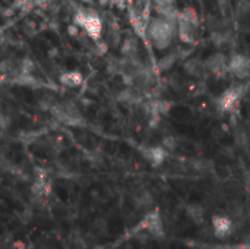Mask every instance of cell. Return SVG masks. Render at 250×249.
I'll return each mask as SVG.
<instances>
[{"mask_svg": "<svg viewBox=\"0 0 250 249\" xmlns=\"http://www.w3.org/2000/svg\"><path fill=\"white\" fill-rule=\"evenodd\" d=\"M176 32H177V23L163 16L157 15L151 18L148 22L146 37L157 50L168 48L176 37Z\"/></svg>", "mask_w": 250, "mask_h": 249, "instance_id": "1", "label": "cell"}, {"mask_svg": "<svg viewBox=\"0 0 250 249\" xmlns=\"http://www.w3.org/2000/svg\"><path fill=\"white\" fill-rule=\"evenodd\" d=\"M144 158L154 167H160L168 156V150L163 145H154V147H144L142 148Z\"/></svg>", "mask_w": 250, "mask_h": 249, "instance_id": "7", "label": "cell"}, {"mask_svg": "<svg viewBox=\"0 0 250 249\" xmlns=\"http://www.w3.org/2000/svg\"><path fill=\"white\" fill-rule=\"evenodd\" d=\"M207 70L217 78H224L230 73V59L224 53H215L205 60Z\"/></svg>", "mask_w": 250, "mask_h": 249, "instance_id": "5", "label": "cell"}, {"mask_svg": "<svg viewBox=\"0 0 250 249\" xmlns=\"http://www.w3.org/2000/svg\"><path fill=\"white\" fill-rule=\"evenodd\" d=\"M83 81L85 78L79 70H66L59 76V82L66 88H78L83 84Z\"/></svg>", "mask_w": 250, "mask_h": 249, "instance_id": "10", "label": "cell"}, {"mask_svg": "<svg viewBox=\"0 0 250 249\" xmlns=\"http://www.w3.org/2000/svg\"><path fill=\"white\" fill-rule=\"evenodd\" d=\"M31 1H32V4H34V6H40V4H42L45 0H31Z\"/></svg>", "mask_w": 250, "mask_h": 249, "instance_id": "14", "label": "cell"}, {"mask_svg": "<svg viewBox=\"0 0 250 249\" xmlns=\"http://www.w3.org/2000/svg\"><path fill=\"white\" fill-rule=\"evenodd\" d=\"M185 68H186V70H188L189 75L196 76V78H201V76L205 75V72H208V70H207V66H205V62H199V60H196V59L188 62Z\"/></svg>", "mask_w": 250, "mask_h": 249, "instance_id": "12", "label": "cell"}, {"mask_svg": "<svg viewBox=\"0 0 250 249\" xmlns=\"http://www.w3.org/2000/svg\"><path fill=\"white\" fill-rule=\"evenodd\" d=\"M201 28V21L198 12L193 7H185L179 12L177 16V35L183 43L192 44L198 38Z\"/></svg>", "mask_w": 250, "mask_h": 249, "instance_id": "2", "label": "cell"}, {"mask_svg": "<svg viewBox=\"0 0 250 249\" xmlns=\"http://www.w3.org/2000/svg\"><path fill=\"white\" fill-rule=\"evenodd\" d=\"M152 3L158 16H163L177 23V16L180 10L177 9L176 0H152Z\"/></svg>", "mask_w": 250, "mask_h": 249, "instance_id": "8", "label": "cell"}, {"mask_svg": "<svg viewBox=\"0 0 250 249\" xmlns=\"http://www.w3.org/2000/svg\"><path fill=\"white\" fill-rule=\"evenodd\" d=\"M189 214H190V217L195 222H198V223H202L204 222V210H202L201 205H192L189 208Z\"/></svg>", "mask_w": 250, "mask_h": 249, "instance_id": "13", "label": "cell"}, {"mask_svg": "<svg viewBox=\"0 0 250 249\" xmlns=\"http://www.w3.org/2000/svg\"><path fill=\"white\" fill-rule=\"evenodd\" d=\"M249 85L250 84L243 82V84H236V85H231L230 88H227V90L218 97V100H217V107H218V110L223 112V113H230V112H233V110L239 106V103H240V100L243 98L245 92L248 91Z\"/></svg>", "mask_w": 250, "mask_h": 249, "instance_id": "4", "label": "cell"}, {"mask_svg": "<svg viewBox=\"0 0 250 249\" xmlns=\"http://www.w3.org/2000/svg\"><path fill=\"white\" fill-rule=\"evenodd\" d=\"M230 73L242 81L250 79V57L245 54H234L230 57Z\"/></svg>", "mask_w": 250, "mask_h": 249, "instance_id": "6", "label": "cell"}, {"mask_svg": "<svg viewBox=\"0 0 250 249\" xmlns=\"http://www.w3.org/2000/svg\"><path fill=\"white\" fill-rule=\"evenodd\" d=\"M138 229L142 230H148L152 235H161L163 233V223H161V217L157 211L149 213L138 226Z\"/></svg>", "mask_w": 250, "mask_h": 249, "instance_id": "9", "label": "cell"}, {"mask_svg": "<svg viewBox=\"0 0 250 249\" xmlns=\"http://www.w3.org/2000/svg\"><path fill=\"white\" fill-rule=\"evenodd\" d=\"M212 226H214V232L217 238H226L227 235L231 233L233 229V222L229 217L224 216H215L212 219Z\"/></svg>", "mask_w": 250, "mask_h": 249, "instance_id": "11", "label": "cell"}, {"mask_svg": "<svg viewBox=\"0 0 250 249\" xmlns=\"http://www.w3.org/2000/svg\"><path fill=\"white\" fill-rule=\"evenodd\" d=\"M73 21L92 40H100L101 38V34H103V21H101V18H100V15L97 12L89 10V9H79L75 13Z\"/></svg>", "mask_w": 250, "mask_h": 249, "instance_id": "3", "label": "cell"}, {"mask_svg": "<svg viewBox=\"0 0 250 249\" xmlns=\"http://www.w3.org/2000/svg\"><path fill=\"white\" fill-rule=\"evenodd\" d=\"M230 249H250V244L249 245H239L236 248H230Z\"/></svg>", "mask_w": 250, "mask_h": 249, "instance_id": "15", "label": "cell"}]
</instances>
